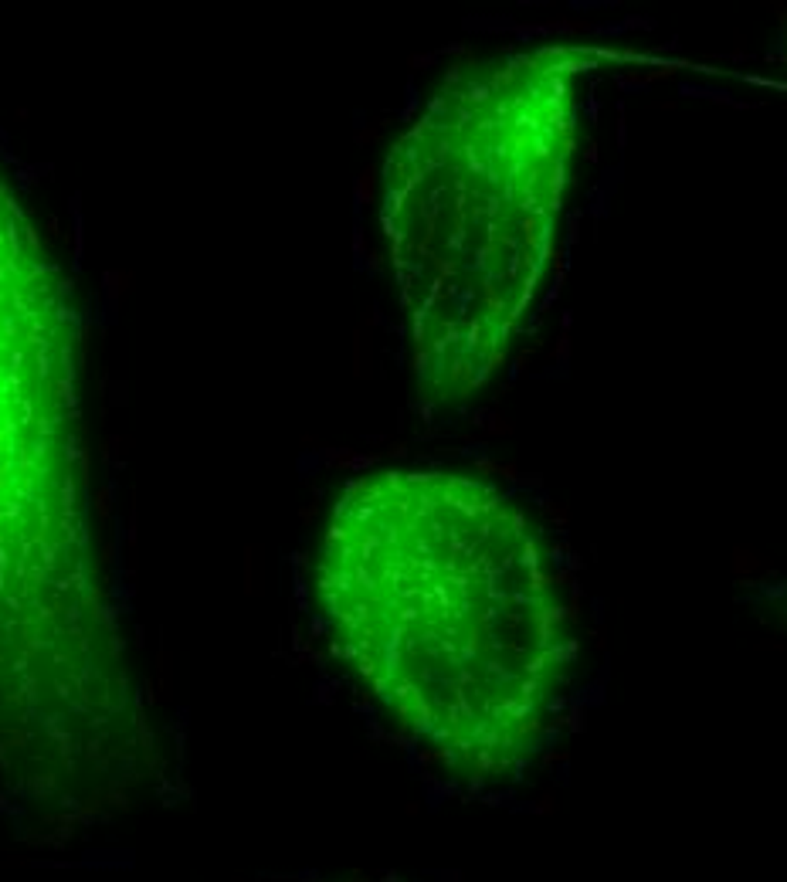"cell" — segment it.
<instances>
[{
	"instance_id": "2",
	"label": "cell",
	"mask_w": 787,
	"mask_h": 882,
	"mask_svg": "<svg viewBox=\"0 0 787 882\" xmlns=\"http://www.w3.org/2000/svg\"><path fill=\"white\" fill-rule=\"evenodd\" d=\"M326 638L421 754L465 784L543 754L577 668L567 577L495 482L377 468L333 499L312 563Z\"/></svg>"
},
{
	"instance_id": "3",
	"label": "cell",
	"mask_w": 787,
	"mask_h": 882,
	"mask_svg": "<svg viewBox=\"0 0 787 882\" xmlns=\"http://www.w3.org/2000/svg\"><path fill=\"white\" fill-rule=\"evenodd\" d=\"M594 51L540 45L445 78L380 170V231L421 401L479 394L554 255Z\"/></svg>"
},
{
	"instance_id": "1",
	"label": "cell",
	"mask_w": 787,
	"mask_h": 882,
	"mask_svg": "<svg viewBox=\"0 0 787 882\" xmlns=\"http://www.w3.org/2000/svg\"><path fill=\"white\" fill-rule=\"evenodd\" d=\"M160 774L92 536L78 309L0 170V784L34 821L85 828Z\"/></svg>"
}]
</instances>
